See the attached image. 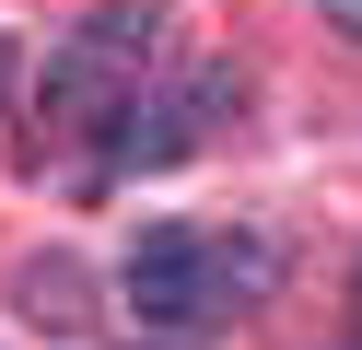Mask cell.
I'll list each match as a JSON object with an SVG mask.
<instances>
[{"instance_id":"277c9868","label":"cell","mask_w":362,"mask_h":350,"mask_svg":"<svg viewBox=\"0 0 362 350\" xmlns=\"http://www.w3.org/2000/svg\"><path fill=\"white\" fill-rule=\"evenodd\" d=\"M327 23H339V35H362V0H327Z\"/></svg>"},{"instance_id":"6da1fadb","label":"cell","mask_w":362,"mask_h":350,"mask_svg":"<svg viewBox=\"0 0 362 350\" xmlns=\"http://www.w3.org/2000/svg\"><path fill=\"white\" fill-rule=\"evenodd\" d=\"M129 315L152 327V339H211V327L257 315L269 292H281V245L269 233H234V222H152L141 245H129Z\"/></svg>"},{"instance_id":"7a4b0ae2","label":"cell","mask_w":362,"mask_h":350,"mask_svg":"<svg viewBox=\"0 0 362 350\" xmlns=\"http://www.w3.org/2000/svg\"><path fill=\"white\" fill-rule=\"evenodd\" d=\"M141 82H152V12H129V0H105V12H82L71 35H59L47 59V140L59 152H105L117 163L129 117H141Z\"/></svg>"},{"instance_id":"3957f363","label":"cell","mask_w":362,"mask_h":350,"mask_svg":"<svg viewBox=\"0 0 362 350\" xmlns=\"http://www.w3.org/2000/svg\"><path fill=\"white\" fill-rule=\"evenodd\" d=\"M234 105V70H187V82H164V93H141V117H129V140H117V163L141 175V163H187L199 140H211V117Z\"/></svg>"},{"instance_id":"5b68a950","label":"cell","mask_w":362,"mask_h":350,"mask_svg":"<svg viewBox=\"0 0 362 350\" xmlns=\"http://www.w3.org/2000/svg\"><path fill=\"white\" fill-rule=\"evenodd\" d=\"M0 70H12V59H0Z\"/></svg>"}]
</instances>
